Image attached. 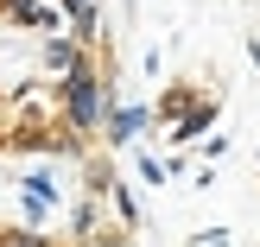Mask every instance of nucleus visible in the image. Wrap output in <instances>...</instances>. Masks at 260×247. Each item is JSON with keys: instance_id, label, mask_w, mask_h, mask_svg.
Listing matches in <instances>:
<instances>
[{"instance_id": "9", "label": "nucleus", "mask_w": 260, "mask_h": 247, "mask_svg": "<svg viewBox=\"0 0 260 247\" xmlns=\"http://www.w3.org/2000/svg\"><path fill=\"white\" fill-rule=\"evenodd\" d=\"M0 127H7V101H0Z\"/></svg>"}, {"instance_id": "4", "label": "nucleus", "mask_w": 260, "mask_h": 247, "mask_svg": "<svg viewBox=\"0 0 260 247\" xmlns=\"http://www.w3.org/2000/svg\"><path fill=\"white\" fill-rule=\"evenodd\" d=\"M95 228H102V197H83V203L70 209V247H76V241H89Z\"/></svg>"}, {"instance_id": "5", "label": "nucleus", "mask_w": 260, "mask_h": 247, "mask_svg": "<svg viewBox=\"0 0 260 247\" xmlns=\"http://www.w3.org/2000/svg\"><path fill=\"white\" fill-rule=\"evenodd\" d=\"M108 203H114V216H121V228H140V203H134V190H127L121 178L108 184Z\"/></svg>"}, {"instance_id": "8", "label": "nucleus", "mask_w": 260, "mask_h": 247, "mask_svg": "<svg viewBox=\"0 0 260 247\" xmlns=\"http://www.w3.org/2000/svg\"><path fill=\"white\" fill-rule=\"evenodd\" d=\"M190 247H229V235H222V228H210V235H197Z\"/></svg>"}, {"instance_id": "7", "label": "nucleus", "mask_w": 260, "mask_h": 247, "mask_svg": "<svg viewBox=\"0 0 260 247\" xmlns=\"http://www.w3.org/2000/svg\"><path fill=\"white\" fill-rule=\"evenodd\" d=\"M0 247H51L38 228H0Z\"/></svg>"}, {"instance_id": "3", "label": "nucleus", "mask_w": 260, "mask_h": 247, "mask_svg": "<svg viewBox=\"0 0 260 247\" xmlns=\"http://www.w3.org/2000/svg\"><path fill=\"white\" fill-rule=\"evenodd\" d=\"M83 51H89V45H76L70 32H51V38H45V70H57V76L76 70V63H83Z\"/></svg>"}, {"instance_id": "6", "label": "nucleus", "mask_w": 260, "mask_h": 247, "mask_svg": "<svg viewBox=\"0 0 260 247\" xmlns=\"http://www.w3.org/2000/svg\"><path fill=\"white\" fill-rule=\"evenodd\" d=\"M76 247H134V228H108V222H102L95 235H89V241H76Z\"/></svg>"}, {"instance_id": "2", "label": "nucleus", "mask_w": 260, "mask_h": 247, "mask_svg": "<svg viewBox=\"0 0 260 247\" xmlns=\"http://www.w3.org/2000/svg\"><path fill=\"white\" fill-rule=\"evenodd\" d=\"M146 121H152V108H114V101H108V114H102V139H108V146H134V139L146 133Z\"/></svg>"}, {"instance_id": "1", "label": "nucleus", "mask_w": 260, "mask_h": 247, "mask_svg": "<svg viewBox=\"0 0 260 247\" xmlns=\"http://www.w3.org/2000/svg\"><path fill=\"white\" fill-rule=\"evenodd\" d=\"M108 101H114V76H102L95 63H89V51H83V63L57 76V114L70 121V133H95L102 114H108Z\"/></svg>"}]
</instances>
